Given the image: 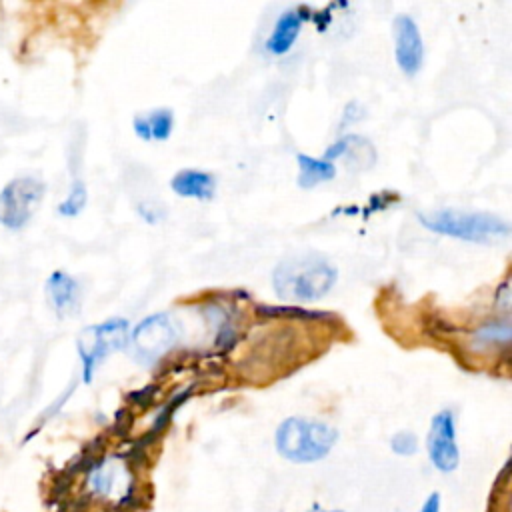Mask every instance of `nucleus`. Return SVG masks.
Wrapping results in <instances>:
<instances>
[{
    "mask_svg": "<svg viewBox=\"0 0 512 512\" xmlns=\"http://www.w3.org/2000/svg\"><path fill=\"white\" fill-rule=\"evenodd\" d=\"M336 268L316 256H292L282 260L272 272V286L280 300L292 304L316 302L336 284Z\"/></svg>",
    "mask_w": 512,
    "mask_h": 512,
    "instance_id": "obj_1",
    "label": "nucleus"
},
{
    "mask_svg": "<svg viewBox=\"0 0 512 512\" xmlns=\"http://www.w3.org/2000/svg\"><path fill=\"white\" fill-rule=\"evenodd\" d=\"M418 220L424 228L466 240V242H476V244H488L500 238H506L510 234V224L502 220L496 214L488 212H464L456 208H440L434 212H420Z\"/></svg>",
    "mask_w": 512,
    "mask_h": 512,
    "instance_id": "obj_2",
    "label": "nucleus"
},
{
    "mask_svg": "<svg viewBox=\"0 0 512 512\" xmlns=\"http://www.w3.org/2000/svg\"><path fill=\"white\" fill-rule=\"evenodd\" d=\"M338 440V432L326 422L292 416L276 430V450L282 458L296 464L322 460Z\"/></svg>",
    "mask_w": 512,
    "mask_h": 512,
    "instance_id": "obj_3",
    "label": "nucleus"
},
{
    "mask_svg": "<svg viewBox=\"0 0 512 512\" xmlns=\"http://www.w3.org/2000/svg\"><path fill=\"white\" fill-rule=\"evenodd\" d=\"M130 336L128 322L124 318H108L96 326H88L78 336V354L82 360L84 382H90L100 362L126 346Z\"/></svg>",
    "mask_w": 512,
    "mask_h": 512,
    "instance_id": "obj_4",
    "label": "nucleus"
},
{
    "mask_svg": "<svg viewBox=\"0 0 512 512\" xmlns=\"http://www.w3.org/2000/svg\"><path fill=\"white\" fill-rule=\"evenodd\" d=\"M44 198V182L22 176L6 184L0 192V224L6 228H22L36 212Z\"/></svg>",
    "mask_w": 512,
    "mask_h": 512,
    "instance_id": "obj_5",
    "label": "nucleus"
},
{
    "mask_svg": "<svg viewBox=\"0 0 512 512\" xmlns=\"http://www.w3.org/2000/svg\"><path fill=\"white\" fill-rule=\"evenodd\" d=\"M178 342V326L168 314L144 318L132 332V348L142 364L160 360Z\"/></svg>",
    "mask_w": 512,
    "mask_h": 512,
    "instance_id": "obj_6",
    "label": "nucleus"
},
{
    "mask_svg": "<svg viewBox=\"0 0 512 512\" xmlns=\"http://www.w3.org/2000/svg\"><path fill=\"white\" fill-rule=\"evenodd\" d=\"M428 458L440 472L456 470L460 462V450L456 444V420L452 410H440L430 420L428 432Z\"/></svg>",
    "mask_w": 512,
    "mask_h": 512,
    "instance_id": "obj_7",
    "label": "nucleus"
},
{
    "mask_svg": "<svg viewBox=\"0 0 512 512\" xmlns=\"http://www.w3.org/2000/svg\"><path fill=\"white\" fill-rule=\"evenodd\" d=\"M392 34L398 68L406 76H416L424 62V42L418 24L410 16L398 14L392 22Z\"/></svg>",
    "mask_w": 512,
    "mask_h": 512,
    "instance_id": "obj_8",
    "label": "nucleus"
},
{
    "mask_svg": "<svg viewBox=\"0 0 512 512\" xmlns=\"http://www.w3.org/2000/svg\"><path fill=\"white\" fill-rule=\"evenodd\" d=\"M48 302L60 318L72 316L80 310V286L66 272H52L46 282Z\"/></svg>",
    "mask_w": 512,
    "mask_h": 512,
    "instance_id": "obj_9",
    "label": "nucleus"
},
{
    "mask_svg": "<svg viewBox=\"0 0 512 512\" xmlns=\"http://www.w3.org/2000/svg\"><path fill=\"white\" fill-rule=\"evenodd\" d=\"M338 158H352L348 164L354 168H368L374 164V148L372 144L362 138V136H344L340 138L338 142H334L326 152H324V160L332 162V160H338Z\"/></svg>",
    "mask_w": 512,
    "mask_h": 512,
    "instance_id": "obj_10",
    "label": "nucleus"
},
{
    "mask_svg": "<svg viewBox=\"0 0 512 512\" xmlns=\"http://www.w3.org/2000/svg\"><path fill=\"white\" fill-rule=\"evenodd\" d=\"M170 188L184 198L196 200H210L216 190V180L212 174L202 170H180L172 176Z\"/></svg>",
    "mask_w": 512,
    "mask_h": 512,
    "instance_id": "obj_11",
    "label": "nucleus"
},
{
    "mask_svg": "<svg viewBox=\"0 0 512 512\" xmlns=\"http://www.w3.org/2000/svg\"><path fill=\"white\" fill-rule=\"evenodd\" d=\"M300 28H302V16L296 10L282 12L278 16L270 36L266 38V44H264L266 50L276 56L286 54L294 46V42L300 34Z\"/></svg>",
    "mask_w": 512,
    "mask_h": 512,
    "instance_id": "obj_12",
    "label": "nucleus"
},
{
    "mask_svg": "<svg viewBox=\"0 0 512 512\" xmlns=\"http://www.w3.org/2000/svg\"><path fill=\"white\" fill-rule=\"evenodd\" d=\"M174 128V114L170 108H156L148 114H138L134 118V132L142 140H168Z\"/></svg>",
    "mask_w": 512,
    "mask_h": 512,
    "instance_id": "obj_13",
    "label": "nucleus"
},
{
    "mask_svg": "<svg viewBox=\"0 0 512 512\" xmlns=\"http://www.w3.org/2000/svg\"><path fill=\"white\" fill-rule=\"evenodd\" d=\"M298 186L308 190L322 182H330L336 176V166L324 158H312L308 154H298Z\"/></svg>",
    "mask_w": 512,
    "mask_h": 512,
    "instance_id": "obj_14",
    "label": "nucleus"
},
{
    "mask_svg": "<svg viewBox=\"0 0 512 512\" xmlns=\"http://www.w3.org/2000/svg\"><path fill=\"white\" fill-rule=\"evenodd\" d=\"M116 482H118V470H116L110 462L98 466V468L90 474V486H92V490L98 492V494H108V496H112V492L116 490V488H114Z\"/></svg>",
    "mask_w": 512,
    "mask_h": 512,
    "instance_id": "obj_15",
    "label": "nucleus"
},
{
    "mask_svg": "<svg viewBox=\"0 0 512 512\" xmlns=\"http://www.w3.org/2000/svg\"><path fill=\"white\" fill-rule=\"evenodd\" d=\"M86 206V186L82 180H74L68 198L58 206V212L62 216H76Z\"/></svg>",
    "mask_w": 512,
    "mask_h": 512,
    "instance_id": "obj_16",
    "label": "nucleus"
},
{
    "mask_svg": "<svg viewBox=\"0 0 512 512\" xmlns=\"http://www.w3.org/2000/svg\"><path fill=\"white\" fill-rule=\"evenodd\" d=\"M508 338H510V326H508V322H502V324H496V322L486 324L484 328H480V330L474 334L476 346L508 342Z\"/></svg>",
    "mask_w": 512,
    "mask_h": 512,
    "instance_id": "obj_17",
    "label": "nucleus"
},
{
    "mask_svg": "<svg viewBox=\"0 0 512 512\" xmlns=\"http://www.w3.org/2000/svg\"><path fill=\"white\" fill-rule=\"evenodd\" d=\"M390 448L394 454H400V456H412L418 452V438L404 430V432H396L390 440Z\"/></svg>",
    "mask_w": 512,
    "mask_h": 512,
    "instance_id": "obj_18",
    "label": "nucleus"
},
{
    "mask_svg": "<svg viewBox=\"0 0 512 512\" xmlns=\"http://www.w3.org/2000/svg\"><path fill=\"white\" fill-rule=\"evenodd\" d=\"M420 512H440V494L438 492H432L426 502L422 504Z\"/></svg>",
    "mask_w": 512,
    "mask_h": 512,
    "instance_id": "obj_19",
    "label": "nucleus"
},
{
    "mask_svg": "<svg viewBox=\"0 0 512 512\" xmlns=\"http://www.w3.org/2000/svg\"><path fill=\"white\" fill-rule=\"evenodd\" d=\"M304 512H346V510H326V508H320V506H312L310 510H304Z\"/></svg>",
    "mask_w": 512,
    "mask_h": 512,
    "instance_id": "obj_20",
    "label": "nucleus"
}]
</instances>
